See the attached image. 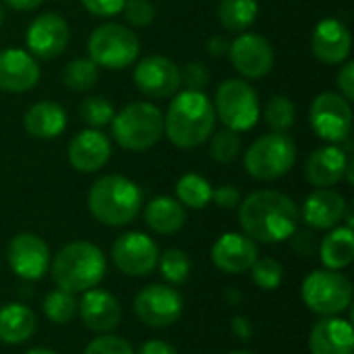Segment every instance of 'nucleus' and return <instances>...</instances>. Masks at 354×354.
Listing matches in <instances>:
<instances>
[{"label":"nucleus","instance_id":"1","mask_svg":"<svg viewBox=\"0 0 354 354\" xmlns=\"http://www.w3.org/2000/svg\"><path fill=\"white\" fill-rule=\"evenodd\" d=\"M299 220L297 203L280 191L259 189L239 203V222L245 234L261 245L288 241L299 228Z\"/></svg>","mask_w":354,"mask_h":354},{"label":"nucleus","instance_id":"2","mask_svg":"<svg viewBox=\"0 0 354 354\" xmlns=\"http://www.w3.org/2000/svg\"><path fill=\"white\" fill-rule=\"evenodd\" d=\"M216 129V112L212 100L203 91L174 93L164 114V135L178 149H195L203 145Z\"/></svg>","mask_w":354,"mask_h":354},{"label":"nucleus","instance_id":"3","mask_svg":"<svg viewBox=\"0 0 354 354\" xmlns=\"http://www.w3.org/2000/svg\"><path fill=\"white\" fill-rule=\"evenodd\" d=\"M50 270L52 280L60 290L77 295L95 288L104 280L108 263L97 245L89 241H75L56 253Z\"/></svg>","mask_w":354,"mask_h":354},{"label":"nucleus","instance_id":"4","mask_svg":"<svg viewBox=\"0 0 354 354\" xmlns=\"http://www.w3.org/2000/svg\"><path fill=\"white\" fill-rule=\"evenodd\" d=\"M143 205L141 189L127 176L108 174L97 178L87 193L89 214L104 226H124L131 224Z\"/></svg>","mask_w":354,"mask_h":354},{"label":"nucleus","instance_id":"5","mask_svg":"<svg viewBox=\"0 0 354 354\" xmlns=\"http://www.w3.org/2000/svg\"><path fill=\"white\" fill-rule=\"evenodd\" d=\"M110 124L114 141L129 151H147L164 137V114L149 102L127 104Z\"/></svg>","mask_w":354,"mask_h":354},{"label":"nucleus","instance_id":"6","mask_svg":"<svg viewBox=\"0 0 354 354\" xmlns=\"http://www.w3.org/2000/svg\"><path fill=\"white\" fill-rule=\"evenodd\" d=\"M245 170L255 180H276L292 170L297 143L286 133H268L255 139L245 151Z\"/></svg>","mask_w":354,"mask_h":354},{"label":"nucleus","instance_id":"7","mask_svg":"<svg viewBox=\"0 0 354 354\" xmlns=\"http://www.w3.org/2000/svg\"><path fill=\"white\" fill-rule=\"evenodd\" d=\"M141 44L133 29L122 23H104L95 27L87 39L89 58L108 71H120L131 66L139 56Z\"/></svg>","mask_w":354,"mask_h":354},{"label":"nucleus","instance_id":"8","mask_svg":"<svg viewBox=\"0 0 354 354\" xmlns=\"http://www.w3.org/2000/svg\"><path fill=\"white\" fill-rule=\"evenodd\" d=\"M216 118L222 120L224 129L243 133L259 122L261 108L257 91L245 79H226L214 97Z\"/></svg>","mask_w":354,"mask_h":354},{"label":"nucleus","instance_id":"9","mask_svg":"<svg viewBox=\"0 0 354 354\" xmlns=\"http://www.w3.org/2000/svg\"><path fill=\"white\" fill-rule=\"evenodd\" d=\"M303 303L322 317H336L353 303L351 280L334 270H315L303 280Z\"/></svg>","mask_w":354,"mask_h":354},{"label":"nucleus","instance_id":"10","mask_svg":"<svg viewBox=\"0 0 354 354\" xmlns=\"http://www.w3.org/2000/svg\"><path fill=\"white\" fill-rule=\"evenodd\" d=\"M309 122L319 139L340 145L353 129L351 102L336 91H324L311 102Z\"/></svg>","mask_w":354,"mask_h":354},{"label":"nucleus","instance_id":"11","mask_svg":"<svg viewBox=\"0 0 354 354\" xmlns=\"http://www.w3.org/2000/svg\"><path fill=\"white\" fill-rule=\"evenodd\" d=\"M185 303L178 290L166 284H151L137 292L133 311L137 319L149 328H168L183 315Z\"/></svg>","mask_w":354,"mask_h":354},{"label":"nucleus","instance_id":"12","mask_svg":"<svg viewBox=\"0 0 354 354\" xmlns=\"http://www.w3.org/2000/svg\"><path fill=\"white\" fill-rule=\"evenodd\" d=\"M6 263L15 276L27 282L41 280L50 270L52 257L46 241L33 232H19L6 247Z\"/></svg>","mask_w":354,"mask_h":354},{"label":"nucleus","instance_id":"13","mask_svg":"<svg viewBox=\"0 0 354 354\" xmlns=\"http://www.w3.org/2000/svg\"><path fill=\"white\" fill-rule=\"evenodd\" d=\"M160 249L156 241L143 232H124L112 245L114 266L131 278L149 276L158 268Z\"/></svg>","mask_w":354,"mask_h":354},{"label":"nucleus","instance_id":"14","mask_svg":"<svg viewBox=\"0 0 354 354\" xmlns=\"http://www.w3.org/2000/svg\"><path fill=\"white\" fill-rule=\"evenodd\" d=\"M228 56L232 66L245 79L266 77L276 62L274 46L259 33H241L230 41Z\"/></svg>","mask_w":354,"mask_h":354},{"label":"nucleus","instance_id":"15","mask_svg":"<svg viewBox=\"0 0 354 354\" xmlns=\"http://www.w3.org/2000/svg\"><path fill=\"white\" fill-rule=\"evenodd\" d=\"M68 39H71L68 23L56 12H44L35 17L25 33V44L29 54L39 60L58 58L66 50Z\"/></svg>","mask_w":354,"mask_h":354},{"label":"nucleus","instance_id":"16","mask_svg":"<svg viewBox=\"0 0 354 354\" xmlns=\"http://www.w3.org/2000/svg\"><path fill=\"white\" fill-rule=\"evenodd\" d=\"M133 81L135 87L151 100L172 97L180 87V68L166 56H147L137 62Z\"/></svg>","mask_w":354,"mask_h":354},{"label":"nucleus","instance_id":"17","mask_svg":"<svg viewBox=\"0 0 354 354\" xmlns=\"http://www.w3.org/2000/svg\"><path fill=\"white\" fill-rule=\"evenodd\" d=\"M112 156V143L100 129H85L68 143V164L83 174L102 170Z\"/></svg>","mask_w":354,"mask_h":354},{"label":"nucleus","instance_id":"18","mask_svg":"<svg viewBox=\"0 0 354 354\" xmlns=\"http://www.w3.org/2000/svg\"><path fill=\"white\" fill-rule=\"evenodd\" d=\"M37 60L21 48L0 50V91L6 93H25L33 89L39 81Z\"/></svg>","mask_w":354,"mask_h":354},{"label":"nucleus","instance_id":"19","mask_svg":"<svg viewBox=\"0 0 354 354\" xmlns=\"http://www.w3.org/2000/svg\"><path fill=\"white\" fill-rule=\"evenodd\" d=\"M77 311L85 328L95 334H110L112 330L118 328L122 319V307L118 299L112 292L102 290V288L85 290Z\"/></svg>","mask_w":354,"mask_h":354},{"label":"nucleus","instance_id":"20","mask_svg":"<svg viewBox=\"0 0 354 354\" xmlns=\"http://www.w3.org/2000/svg\"><path fill=\"white\" fill-rule=\"evenodd\" d=\"M259 257L257 243L247 234L226 232L212 247V261L224 274H245Z\"/></svg>","mask_w":354,"mask_h":354},{"label":"nucleus","instance_id":"21","mask_svg":"<svg viewBox=\"0 0 354 354\" xmlns=\"http://www.w3.org/2000/svg\"><path fill=\"white\" fill-rule=\"evenodd\" d=\"M353 37L348 27L338 19H324L311 35V50L324 64H342L351 56Z\"/></svg>","mask_w":354,"mask_h":354},{"label":"nucleus","instance_id":"22","mask_svg":"<svg viewBox=\"0 0 354 354\" xmlns=\"http://www.w3.org/2000/svg\"><path fill=\"white\" fill-rule=\"evenodd\" d=\"M346 207L348 205L344 195L330 187L313 191L305 199L303 209L299 214L311 230H332L344 220Z\"/></svg>","mask_w":354,"mask_h":354},{"label":"nucleus","instance_id":"23","mask_svg":"<svg viewBox=\"0 0 354 354\" xmlns=\"http://www.w3.org/2000/svg\"><path fill=\"white\" fill-rule=\"evenodd\" d=\"M353 156H348L340 145H326L317 147L305 166V178L309 185L317 189H330L344 178L346 164Z\"/></svg>","mask_w":354,"mask_h":354},{"label":"nucleus","instance_id":"24","mask_svg":"<svg viewBox=\"0 0 354 354\" xmlns=\"http://www.w3.org/2000/svg\"><path fill=\"white\" fill-rule=\"evenodd\" d=\"M311 354H353V326L342 317H324L309 334Z\"/></svg>","mask_w":354,"mask_h":354},{"label":"nucleus","instance_id":"25","mask_svg":"<svg viewBox=\"0 0 354 354\" xmlns=\"http://www.w3.org/2000/svg\"><path fill=\"white\" fill-rule=\"evenodd\" d=\"M23 127L33 139H56L66 129V112L60 104L44 100L25 112Z\"/></svg>","mask_w":354,"mask_h":354},{"label":"nucleus","instance_id":"26","mask_svg":"<svg viewBox=\"0 0 354 354\" xmlns=\"http://www.w3.org/2000/svg\"><path fill=\"white\" fill-rule=\"evenodd\" d=\"M37 330V317L35 313L21 305V303H8L0 309V342L2 344H23L27 342Z\"/></svg>","mask_w":354,"mask_h":354},{"label":"nucleus","instance_id":"27","mask_svg":"<svg viewBox=\"0 0 354 354\" xmlns=\"http://www.w3.org/2000/svg\"><path fill=\"white\" fill-rule=\"evenodd\" d=\"M143 218H145V224L149 226V230H153L156 234L168 236V234H176L185 226L187 212L178 203V199L160 195L147 203Z\"/></svg>","mask_w":354,"mask_h":354},{"label":"nucleus","instance_id":"28","mask_svg":"<svg viewBox=\"0 0 354 354\" xmlns=\"http://www.w3.org/2000/svg\"><path fill=\"white\" fill-rule=\"evenodd\" d=\"M319 259L326 270L340 272L348 268L354 259V232L353 228L336 226L332 228L326 239L319 243Z\"/></svg>","mask_w":354,"mask_h":354},{"label":"nucleus","instance_id":"29","mask_svg":"<svg viewBox=\"0 0 354 354\" xmlns=\"http://www.w3.org/2000/svg\"><path fill=\"white\" fill-rule=\"evenodd\" d=\"M259 12L257 0H220L218 21L230 33H243L249 29Z\"/></svg>","mask_w":354,"mask_h":354},{"label":"nucleus","instance_id":"30","mask_svg":"<svg viewBox=\"0 0 354 354\" xmlns=\"http://www.w3.org/2000/svg\"><path fill=\"white\" fill-rule=\"evenodd\" d=\"M176 199L183 207L189 209H205L212 203V193L214 187L209 185L207 178H203L197 172L183 174L176 180Z\"/></svg>","mask_w":354,"mask_h":354},{"label":"nucleus","instance_id":"31","mask_svg":"<svg viewBox=\"0 0 354 354\" xmlns=\"http://www.w3.org/2000/svg\"><path fill=\"white\" fill-rule=\"evenodd\" d=\"M97 79H100L97 64L89 56L71 60L62 71V81L71 91H89L91 87H95Z\"/></svg>","mask_w":354,"mask_h":354},{"label":"nucleus","instance_id":"32","mask_svg":"<svg viewBox=\"0 0 354 354\" xmlns=\"http://www.w3.org/2000/svg\"><path fill=\"white\" fill-rule=\"evenodd\" d=\"M263 120L274 133H286L297 120V106L286 95H274L263 108Z\"/></svg>","mask_w":354,"mask_h":354},{"label":"nucleus","instance_id":"33","mask_svg":"<svg viewBox=\"0 0 354 354\" xmlns=\"http://www.w3.org/2000/svg\"><path fill=\"white\" fill-rule=\"evenodd\" d=\"M77 299L73 292H66V290H52L46 295L44 303H41V311L44 315L52 322V324H58V326H64L68 324L75 315H77Z\"/></svg>","mask_w":354,"mask_h":354},{"label":"nucleus","instance_id":"34","mask_svg":"<svg viewBox=\"0 0 354 354\" xmlns=\"http://www.w3.org/2000/svg\"><path fill=\"white\" fill-rule=\"evenodd\" d=\"M158 268H160L162 278L170 286H183L191 276L189 255L180 249H168L166 253H162L158 259Z\"/></svg>","mask_w":354,"mask_h":354},{"label":"nucleus","instance_id":"35","mask_svg":"<svg viewBox=\"0 0 354 354\" xmlns=\"http://www.w3.org/2000/svg\"><path fill=\"white\" fill-rule=\"evenodd\" d=\"M114 114L116 112H114L112 102L102 95H91L87 100H83L79 106V116L89 129H102V127L110 124Z\"/></svg>","mask_w":354,"mask_h":354},{"label":"nucleus","instance_id":"36","mask_svg":"<svg viewBox=\"0 0 354 354\" xmlns=\"http://www.w3.org/2000/svg\"><path fill=\"white\" fill-rule=\"evenodd\" d=\"M249 272H251L253 284L268 292L280 288V284L284 280V268L272 257H257Z\"/></svg>","mask_w":354,"mask_h":354},{"label":"nucleus","instance_id":"37","mask_svg":"<svg viewBox=\"0 0 354 354\" xmlns=\"http://www.w3.org/2000/svg\"><path fill=\"white\" fill-rule=\"evenodd\" d=\"M243 149V141L239 137L236 131L230 129H222L218 133H214L212 143H209V153L218 164H230L239 158Z\"/></svg>","mask_w":354,"mask_h":354},{"label":"nucleus","instance_id":"38","mask_svg":"<svg viewBox=\"0 0 354 354\" xmlns=\"http://www.w3.org/2000/svg\"><path fill=\"white\" fill-rule=\"evenodd\" d=\"M83 354H135V351L129 344V340H124L120 336L104 334V336H97L95 340H91L85 346Z\"/></svg>","mask_w":354,"mask_h":354},{"label":"nucleus","instance_id":"39","mask_svg":"<svg viewBox=\"0 0 354 354\" xmlns=\"http://www.w3.org/2000/svg\"><path fill=\"white\" fill-rule=\"evenodd\" d=\"M122 12L133 27H147L156 19V8L149 0H127Z\"/></svg>","mask_w":354,"mask_h":354},{"label":"nucleus","instance_id":"40","mask_svg":"<svg viewBox=\"0 0 354 354\" xmlns=\"http://www.w3.org/2000/svg\"><path fill=\"white\" fill-rule=\"evenodd\" d=\"M209 83V71L201 62H189L180 71V85L189 91H203Z\"/></svg>","mask_w":354,"mask_h":354},{"label":"nucleus","instance_id":"41","mask_svg":"<svg viewBox=\"0 0 354 354\" xmlns=\"http://www.w3.org/2000/svg\"><path fill=\"white\" fill-rule=\"evenodd\" d=\"M124 2L127 0H81L83 8L89 15L100 17V19H108V17H114V15L122 12Z\"/></svg>","mask_w":354,"mask_h":354},{"label":"nucleus","instance_id":"42","mask_svg":"<svg viewBox=\"0 0 354 354\" xmlns=\"http://www.w3.org/2000/svg\"><path fill=\"white\" fill-rule=\"evenodd\" d=\"M288 241H290L295 253H299L303 257H309L319 249V243H317V236L313 234V230H299L297 228Z\"/></svg>","mask_w":354,"mask_h":354},{"label":"nucleus","instance_id":"43","mask_svg":"<svg viewBox=\"0 0 354 354\" xmlns=\"http://www.w3.org/2000/svg\"><path fill=\"white\" fill-rule=\"evenodd\" d=\"M212 201L218 205V207H224V209H234L239 207L241 203V191L232 185H224V187H218L214 189L212 193Z\"/></svg>","mask_w":354,"mask_h":354},{"label":"nucleus","instance_id":"44","mask_svg":"<svg viewBox=\"0 0 354 354\" xmlns=\"http://www.w3.org/2000/svg\"><path fill=\"white\" fill-rule=\"evenodd\" d=\"M336 83H338V93L346 100V102H353L354 100V62L353 60H346L336 77Z\"/></svg>","mask_w":354,"mask_h":354},{"label":"nucleus","instance_id":"45","mask_svg":"<svg viewBox=\"0 0 354 354\" xmlns=\"http://www.w3.org/2000/svg\"><path fill=\"white\" fill-rule=\"evenodd\" d=\"M230 330H232V334H234L239 340H243V342H249V340L253 338V324H251L245 315H236V317H232V322H230Z\"/></svg>","mask_w":354,"mask_h":354},{"label":"nucleus","instance_id":"46","mask_svg":"<svg viewBox=\"0 0 354 354\" xmlns=\"http://www.w3.org/2000/svg\"><path fill=\"white\" fill-rule=\"evenodd\" d=\"M137 354H176V348L164 340H149L139 348Z\"/></svg>","mask_w":354,"mask_h":354},{"label":"nucleus","instance_id":"47","mask_svg":"<svg viewBox=\"0 0 354 354\" xmlns=\"http://www.w3.org/2000/svg\"><path fill=\"white\" fill-rule=\"evenodd\" d=\"M228 48H230V41H228L224 35H214V37L207 39V50H209V54L216 56V58L226 56V54H228Z\"/></svg>","mask_w":354,"mask_h":354},{"label":"nucleus","instance_id":"48","mask_svg":"<svg viewBox=\"0 0 354 354\" xmlns=\"http://www.w3.org/2000/svg\"><path fill=\"white\" fill-rule=\"evenodd\" d=\"M8 8L12 10H33L37 8L44 0H2Z\"/></svg>","mask_w":354,"mask_h":354},{"label":"nucleus","instance_id":"49","mask_svg":"<svg viewBox=\"0 0 354 354\" xmlns=\"http://www.w3.org/2000/svg\"><path fill=\"white\" fill-rule=\"evenodd\" d=\"M25 354H56L54 351H50V348H31V351H27Z\"/></svg>","mask_w":354,"mask_h":354},{"label":"nucleus","instance_id":"50","mask_svg":"<svg viewBox=\"0 0 354 354\" xmlns=\"http://www.w3.org/2000/svg\"><path fill=\"white\" fill-rule=\"evenodd\" d=\"M4 17H6V15H4V6H2V2H0V27L4 25Z\"/></svg>","mask_w":354,"mask_h":354},{"label":"nucleus","instance_id":"51","mask_svg":"<svg viewBox=\"0 0 354 354\" xmlns=\"http://www.w3.org/2000/svg\"><path fill=\"white\" fill-rule=\"evenodd\" d=\"M228 354H255V353H251V351H232V353H228Z\"/></svg>","mask_w":354,"mask_h":354}]
</instances>
